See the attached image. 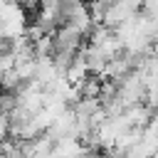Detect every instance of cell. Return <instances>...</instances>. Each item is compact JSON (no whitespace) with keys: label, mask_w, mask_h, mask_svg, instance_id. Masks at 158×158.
Listing matches in <instances>:
<instances>
[{"label":"cell","mask_w":158,"mask_h":158,"mask_svg":"<svg viewBox=\"0 0 158 158\" xmlns=\"http://www.w3.org/2000/svg\"><path fill=\"white\" fill-rule=\"evenodd\" d=\"M10 138V121H7V114H0V143Z\"/></svg>","instance_id":"5"},{"label":"cell","mask_w":158,"mask_h":158,"mask_svg":"<svg viewBox=\"0 0 158 158\" xmlns=\"http://www.w3.org/2000/svg\"><path fill=\"white\" fill-rule=\"evenodd\" d=\"M0 158H5V156H2V153H0Z\"/></svg>","instance_id":"6"},{"label":"cell","mask_w":158,"mask_h":158,"mask_svg":"<svg viewBox=\"0 0 158 158\" xmlns=\"http://www.w3.org/2000/svg\"><path fill=\"white\" fill-rule=\"evenodd\" d=\"M138 10H141V2H109L106 12H104V17H101V25L114 32V30L121 27L123 22L133 20V17L138 15Z\"/></svg>","instance_id":"2"},{"label":"cell","mask_w":158,"mask_h":158,"mask_svg":"<svg viewBox=\"0 0 158 158\" xmlns=\"http://www.w3.org/2000/svg\"><path fill=\"white\" fill-rule=\"evenodd\" d=\"M84 35H79L74 27L69 25H62L54 35H52V44H54V52H64V54H79L81 47H84Z\"/></svg>","instance_id":"3"},{"label":"cell","mask_w":158,"mask_h":158,"mask_svg":"<svg viewBox=\"0 0 158 158\" xmlns=\"http://www.w3.org/2000/svg\"><path fill=\"white\" fill-rule=\"evenodd\" d=\"M118 89V101L126 106H133V104H143V96H146V81H143V72H131L126 79H121L116 84Z\"/></svg>","instance_id":"1"},{"label":"cell","mask_w":158,"mask_h":158,"mask_svg":"<svg viewBox=\"0 0 158 158\" xmlns=\"http://www.w3.org/2000/svg\"><path fill=\"white\" fill-rule=\"evenodd\" d=\"M121 118H123V123H126L128 128H141V131H143V128L153 121V111H151L146 104H133V106H126V109H123Z\"/></svg>","instance_id":"4"}]
</instances>
